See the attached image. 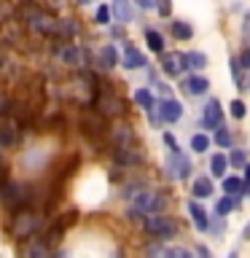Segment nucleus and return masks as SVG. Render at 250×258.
<instances>
[{"label":"nucleus","instance_id":"f257e3e1","mask_svg":"<svg viewBox=\"0 0 250 258\" xmlns=\"http://www.w3.org/2000/svg\"><path fill=\"white\" fill-rule=\"evenodd\" d=\"M38 226H40V215L30 213V210H16L8 231H11L16 239H27V237H32V234L38 231Z\"/></svg>","mask_w":250,"mask_h":258},{"label":"nucleus","instance_id":"f03ea898","mask_svg":"<svg viewBox=\"0 0 250 258\" xmlns=\"http://www.w3.org/2000/svg\"><path fill=\"white\" fill-rule=\"evenodd\" d=\"M0 199H3L11 210H24V207H27V202L32 199V188L27 183H14L11 180L3 191H0Z\"/></svg>","mask_w":250,"mask_h":258},{"label":"nucleus","instance_id":"7ed1b4c3","mask_svg":"<svg viewBox=\"0 0 250 258\" xmlns=\"http://www.w3.org/2000/svg\"><path fill=\"white\" fill-rule=\"evenodd\" d=\"M143 226H145V231H148L151 237H156V239H169V237L177 234V223L167 215H148Z\"/></svg>","mask_w":250,"mask_h":258},{"label":"nucleus","instance_id":"20e7f679","mask_svg":"<svg viewBox=\"0 0 250 258\" xmlns=\"http://www.w3.org/2000/svg\"><path fill=\"white\" fill-rule=\"evenodd\" d=\"M94 108H97V113H102V116H116V113H127L124 102H121L118 97L110 92L108 84H105L100 92H97V97H94Z\"/></svg>","mask_w":250,"mask_h":258},{"label":"nucleus","instance_id":"39448f33","mask_svg":"<svg viewBox=\"0 0 250 258\" xmlns=\"http://www.w3.org/2000/svg\"><path fill=\"white\" fill-rule=\"evenodd\" d=\"M167 205V199L161 197L159 191H137L135 194V207H140L143 213H151V215H156L161 213Z\"/></svg>","mask_w":250,"mask_h":258},{"label":"nucleus","instance_id":"423d86ee","mask_svg":"<svg viewBox=\"0 0 250 258\" xmlns=\"http://www.w3.org/2000/svg\"><path fill=\"white\" fill-rule=\"evenodd\" d=\"M167 172L172 175L175 180H183V177H189V172H191V159L185 156L180 148L169 151V156H167Z\"/></svg>","mask_w":250,"mask_h":258},{"label":"nucleus","instance_id":"0eeeda50","mask_svg":"<svg viewBox=\"0 0 250 258\" xmlns=\"http://www.w3.org/2000/svg\"><path fill=\"white\" fill-rule=\"evenodd\" d=\"M223 121V108L218 100H207V105L202 108V126L205 129H218Z\"/></svg>","mask_w":250,"mask_h":258},{"label":"nucleus","instance_id":"6e6552de","mask_svg":"<svg viewBox=\"0 0 250 258\" xmlns=\"http://www.w3.org/2000/svg\"><path fill=\"white\" fill-rule=\"evenodd\" d=\"M113 161L116 164H124V167H132V164H140L143 161V153L135 148V145H116L113 148Z\"/></svg>","mask_w":250,"mask_h":258},{"label":"nucleus","instance_id":"1a4fd4ad","mask_svg":"<svg viewBox=\"0 0 250 258\" xmlns=\"http://www.w3.org/2000/svg\"><path fill=\"white\" fill-rule=\"evenodd\" d=\"M161 70L167 76H180L185 70V62H183V54L177 51H169V54H161Z\"/></svg>","mask_w":250,"mask_h":258},{"label":"nucleus","instance_id":"9d476101","mask_svg":"<svg viewBox=\"0 0 250 258\" xmlns=\"http://www.w3.org/2000/svg\"><path fill=\"white\" fill-rule=\"evenodd\" d=\"M159 110H161V116H164V121H169V124L180 121V116H183V105L177 102V100H172V97L159 100Z\"/></svg>","mask_w":250,"mask_h":258},{"label":"nucleus","instance_id":"9b49d317","mask_svg":"<svg viewBox=\"0 0 250 258\" xmlns=\"http://www.w3.org/2000/svg\"><path fill=\"white\" fill-rule=\"evenodd\" d=\"M81 129H84L86 135L100 137V135L105 132V118H102V113H84V118H81Z\"/></svg>","mask_w":250,"mask_h":258},{"label":"nucleus","instance_id":"f8f14e48","mask_svg":"<svg viewBox=\"0 0 250 258\" xmlns=\"http://www.w3.org/2000/svg\"><path fill=\"white\" fill-rule=\"evenodd\" d=\"M189 213H191V221H194V226H197V231H207L210 229V218H207V213L197 205V202H189Z\"/></svg>","mask_w":250,"mask_h":258},{"label":"nucleus","instance_id":"ddd939ff","mask_svg":"<svg viewBox=\"0 0 250 258\" xmlns=\"http://www.w3.org/2000/svg\"><path fill=\"white\" fill-rule=\"evenodd\" d=\"M110 11H113V16H116V22H121V24L132 22V6H129V0H113Z\"/></svg>","mask_w":250,"mask_h":258},{"label":"nucleus","instance_id":"4468645a","mask_svg":"<svg viewBox=\"0 0 250 258\" xmlns=\"http://www.w3.org/2000/svg\"><path fill=\"white\" fill-rule=\"evenodd\" d=\"M121 62H124L127 70H137V68H145V64H148V62H145V56L137 51L135 46H127V54H124V59H121Z\"/></svg>","mask_w":250,"mask_h":258},{"label":"nucleus","instance_id":"2eb2a0df","mask_svg":"<svg viewBox=\"0 0 250 258\" xmlns=\"http://www.w3.org/2000/svg\"><path fill=\"white\" fill-rule=\"evenodd\" d=\"M113 140H116V145H135V132L127 124H118L113 126Z\"/></svg>","mask_w":250,"mask_h":258},{"label":"nucleus","instance_id":"dca6fc26","mask_svg":"<svg viewBox=\"0 0 250 258\" xmlns=\"http://www.w3.org/2000/svg\"><path fill=\"white\" fill-rule=\"evenodd\" d=\"M247 188V180H239V177H223V194H229V197H239V194H245Z\"/></svg>","mask_w":250,"mask_h":258},{"label":"nucleus","instance_id":"f3484780","mask_svg":"<svg viewBox=\"0 0 250 258\" xmlns=\"http://www.w3.org/2000/svg\"><path fill=\"white\" fill-rule=\"evenodd\" d=\"M191 194H194L197 199H207L210 194H213V180H210V177H197V180H194Z\"/></svg>","mask_w":250,"mask_h":258},{"label":"nucleus","instance_id":"a211bd4d","mask_svg":"<svg viewBox=\"0 0 250 258\" xmlns=\"http://www.w3.org/2000/svg\"><path fill=\"white\" fill-rule=\"evenodd\" d=\"M185 89H189V94H205L207 89H210V81L207 78H202V76H191L189 81H185Z\"/></svg>","mask_w":250,"mask_h":258},{"label":"nucleus","instance_id":"6ab92c4d","mask_svg":"<svg viewBox=\"0 0 250 258\" xmlns=\"http://www.w3.org/2000/svg\"><path fill=\"white\" fill-rule=\"evenodd\" d=\"M183 62H185L189 70H202L207 64V56L202 51H189V54H183Z\"/></svg>","mask_w":250,"mask_h":258},{"label":"nucleus","instance_id":"aec40b11","mask_svg":"<svg viewBox=\"0 0 250 258\" xmlns=\"http://www.w3.org/2000/svg\"><path fill=\"white\" fill-rule=\"evenodd\" d=\"M145 43H148L151 51L164 54V38H161V32H156V30H145Z\"/></svg>","mask_w":250,"mask_h":258},{"label":"nucleus","instance_id":"412c9836","mask_svg":"<svg viewBox=\"0 0 250 258\" xmlns=\"http://www.w3.org/2000/svg\"><path fill=\"white\" fill-rule=\"evenodd\" d=\"M229 164H231V161L226 159L223 153H215V156L210 159V172H213L215 177H223V172L229 169Z\"/></svg>","mask_w":250,"mask_h":258},{"label":"nucleus","instance_id":"4be33fe9","mask_svg":"<svg viewBox=\"0 0 250 258\" xmlns=\"http://www.w3.org/2000/svg\"><path fill=\"white\" fill-rule=\"evenodd\" d=\"M118 51H116V46H102V51H100V62H102V68H116L118 64Z\"/></svg>","mask_w":250,"mask_h":258},{"label":"nucleus","instance_id":"5701e85b","mask_svg":"<svg viewBox=\"0 0 250 258\" xmlns=\"http://www.w3.org/2000/svg\"><path fill=\"white\" fill-rule=\"evenodd\" d=\"M135 102L140 105L143 110H151V108H156V100H153V94L148 92V89H137V92H135Z\"/></svg>","mask_w":250,"mask_h":258},{"label":"nucleus","instance_id":"b1692460","mask_svg":"<svg viewBox=\"0 0 250 258\" xmlns=\"http://www.w3.org/2000/svg\"><path fill=\"white\" fill-rule=\"evenodd\" d=\"M27 258H51V250H48V245H43V242H30Z\"/></svg>","mask_w":250,"mask_h":258},{"label":"nucleus","instance_id":"393cba45","mask_svg":"<svg viewBox=\"0 0 250 258\" xmlns=\"http://www.w3.org/2000/svg\"><path fill=\"white\" fill-rule=\"evenodd\" d=\"M172 35L180 38V40H191L194 30H191V24H185V22H172Z\"/></svg>","mask_w":250,"mask_h":258},{"label":"nucleus","instance_id":"a878e982","mask_svg":"<svg viewBox=\"0 0 250 258\" xmlns=\"http://www.w3.org/2000/svg\"><path fill=\"white\" fill-rule=\"evenodd\" d=\"M56 32H59L62 38H73L78 32V24L73 19H62V22H56Z\"/></svg>","mask_w":250,"mask_h":258},{"label":"nucleus","instance_id":"bb28decb","mask_svg":"<svg viewBox=\"0 0 250 258\" xmlns=\"http://www.w3.org/2000/svg\"><path fill=\"white\" fill-rule=\"evenodd\" d=\"M62 59L68 62V64H76V68H78V64H81V51L73 43H68V46L62 48Z\"/></svg>","mask_w":250,"mask_h":258},{"label":"nucleus","instance_id":"cd10ccee","mask_svg":"<svg viewBox=\"0 0 250 258\" xmlns=\"http://www.w3.org/2000/svg\"><path fill=\"white\" fill-rule=\"evenodd\" d=\"M234 205H237V197H229V194H226L223 199H218L215 213H218V215H226V213H231V210H234Z\"/></svg>","mask_w":250,"mask_h":258},{"label":"nucleus","instance_id":"c85d7f7f","mask_svg":"<svg viewBox=\"0 0 250 258\" xmlns=\"http://www.w3.org/2000/svg\"><path fill=\"white\" fill-rule=\"evenodd\" d=\"M207 148H210V137H207V135H194V137H191V151L205 153Z\"/></svg>","mask_w":250,"mask_h":258},{"label":"nucleus","instance_id":"c756f323","mask_svg":"<svg viewBox=\"0 0 250 258\" xmlns=\"http://www.w3.org/2000/svg\"><path fill=\"white\" fill-rule=\"evenodd\" d=\"M16 143V132L8 126H0V148H8V145Z\"/></svg>","mask_w":250,"mask_h":258},{"label":"nucleus","instance_id":"7c9ffc66","mask_svg":"<svg viewBox=\"0 0 250 258\" xmlns=\"http://www.w3.org/2000/svg\"><path fill=\"white\" fill-rule=\"evenodd\" d=\"M164 258H194V253L189 247H167L164 250Z\"/></svg>","mask_w":250,"mask_h":258},{"label":"nucleus","instance_id":"2f4dec72","mask_svg":"<svg viewBox=\"0 0 250 258\" xmlns=\"http://www.w3.org/2000/svg\"><path fill=\"white\" fill-rule=\"evenodd\" d=\"M215 143L221 145V148H226V145H231V132L226 126H218L215 129Z\"/></svg>","mask_w":250,"mask_h":258},{"label":"nucleus","instance_id":"473e14b6","mask_svg":"<svg viewBox=\"0 0 250 258\" xmlns=\"http://www.w3.org/2000/svg\"><path fill=\"white\" fill-rule=\"evenodd\" d=\"M110 16H113L110 8H108V6H100V8H97V16H94V19H97V24H108Z\"/></svg>","mask_w":250,"mask_h":258},{"label":"nucleus","instance_id":"72a5a7b5","mask_svg":"<svg viewBox=\"0 0 250 258\" xmlns=\"http://www.w3.org/2000/svg\"><path fill=\"white\" fill-rule=\"evenodd\" d=\"M229 108H231V116H234V118H245V110H247V108H245V102H242V100H234Z\"/></svg>","mask_w":250,"mask_h":258},{"label":"nucleus","instance_id":"f704fd0d","mask_svg":"<svg viewBox=\"0 0 250 258\" xmlns=\"http://www.w3.org/2000/svg\"><path fill=\"white\" fill-rule=\"evenodd\" d=\"M229 161H231L234 167L245 169V164H247V161H245V151H231V156H229Z\"/></svg>","mask_w":250,"mask_h":258},{"label":"nucleus","instance_id":"c9c22d12","mask_svg":"<svg viewBox=\"0 0 250 258\" xmlns=\"http://www.w3.org/2000/svg\"><path fill=\"white\" fill-rule=\"evenodd\" d=\"M56 221H59V223L65 226V229H68V226H73V223L78 221V213H76V210H68V213H65L62 218H56Z\"/></svg>","mask_w":250,"mask_h":258},{"label":"nucleus","instance_id":"e433bc0d","mask_svg":"<svg viewBox=\"0 0 250 258\" xmlns=\"http://www.w3.org/2000/svg\"><path fill=\"white\" fill-rule=\"evenodd\" d=\"M8 183H11V180H8V164H6V159L0 156V191H3Z\"/></svg>","mask_w":250,"mask_h":258},{"label":"nucleus","instance_id":"4c0bfd02","mask_svg":"<svg viewBox=\"0 0 250 258\" xmlns=\"http://www.w3.org/2000/svg\"><path fill=\"white\" fill-rule=\"evenodd\" d=\"M239 64H242V70H250V46H247V48H242V54H239Z\"/></svg>","mask_w":250,"mask_h":258},{"label":"nucleus","instance_id":"58836bf2","mask_svg":"<svg viewBox=\"0 0 250 258\" xmlns=\"http://www.w3.org/2000/svg\"><path fill=\"white\" fill-rule=\"evenodd\" d=\"M148 116H151V124H153V126H159L161 121H164V116H161V110L156 113V108H151V110H148Z\"/></svg>","mask_w":250,"mask_h":258},{"label":"nucleus","instance_id":"ea45409f","mask_svg":"<svg viewBox=\"0 0 250 258\" xmlns=\"http://www.w3.org/2000/svg\"><path fill=\"white\" fill-rule=\"evenodd\" d=\"M169 11H172L169 0H159V14H161V16H169Z\"/></svg>","mask_w":250,"mask_h":258},{"label":"nucleus","instance_id":"a19ab883","mask_svg":"<svg viewBox=\"0 0 250 258\" xmlns=\"http://www.w3.org/2000/svg\"><path fill=\"white\" fill-rule=\"evenodd\" d=\"M242 30H245L247 35H250V11L245 14V19H242Z\"/></svg>","mask_w":250,"mask_h":258},{"label":"nucleus","instance_id":"79ce46f5","mask_svg":"<svg viewBox=\"0 0 250 258\" xmlns=\"http://www.w3.org/2000/svg\"><path fill=\"white\" fill-rule=\"evenodd\" d=\"M135 3L140 6V8H145V11H148V8H153V0H135Z\"/></svg>","mask_w":250,"mask_h":258},{"label":"nucleus","instance_id":"37998d69","mask_svg":"<svg viewBox=\"0 0 250 258\" xmlns=\"http://www.w3.org/2000/svg\"><path fill=\"white\" fill-rule=\"evenodd\" d=\"M197 255H199V258H210V250L199 245V247H197Z\"/></svg>","mask_w":250,"mask_h":258},{"label":"nucleus","instance_id":"c03bdc74","mask_svg":"<svg viewBox=\"0 0 250 258\" xmlns=\"http://www.w3.org/2000/svg\"><path fill=\"white\" fill-rule=\"evenodd\" d=\"M159 92L164 94V97H169V86H167V84H159Z\"/></svg>","mask_w":250,"mask_h":258},{"label":"nucleus","instance_id":"a18cd8bd","mask_svg":"<svg viewBox=\"0 0 250 258\" xmlns=\"http://www.w3.org/2000/svg\"><path fill=\"white\" fill-rule=\"evenodd\" d=\"M245 180L250 183V161H247V164H245Z\"/></svg>","mask_w":250,"mask_h":258},{"label":"nucleus","instance_id":"49530a36","mask_svg":"<svg viewBox=\"0 0 250 258\" xmlns=\"http://www.w3.org/2000/svg\"><path fill=\"white\" fill-rule=\"evenodd\" d=\"M242 237H245V239H250V223L245 226V231H242Z\"/></svg>","mask_w":250,"mask_h":258},{"label":"nucleus","instance_id":"de8ad7c7","mask_svg":"<svg viewBox=\"0 0 250 258\" xmlns=\"http://www.w3.org/2000/svg\"><path fill=\"white\" fill-rule=\"evenodd\" d=\"M78 3H81V6H89V3H92V0H78Z\"/></svg>","mask_w":250,"mask_h":258},{"label":"nucleus","instance_id":"09e8293b","mask_svg":"<svg viewBox=\"0 0 250 258\" xmlns=\"http://www.w3.org/2000/svg\"><path fill=\"white\" fill-rule=\"evenodd\" d=\"M0 110H3V97H0Z\"/></svg>","mask_w":250,"mask_h":258},{"label":"nucleus","instance_id":"8fccbe9b","mask_svg":"<svg viewBox=\"0 0 250 258\" xmlns=\"http://www.w3.org/2000/svg\"><path fill=\"white\" fill-rule=\"evenodd\" d=\"M229 258H239V255H237V253H231V255H229Z\"/></svg>","mask_w":250,"mask_h":258}]
</instances>
